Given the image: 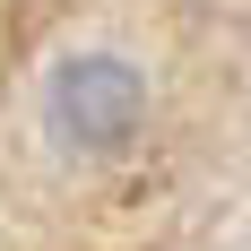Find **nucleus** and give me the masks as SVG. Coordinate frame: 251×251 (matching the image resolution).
<instances>
[{
    "mask_svg": "<svg viewBox=\"0 0 251 251\" xmlns=\"http://www.w3.org/2000/svg\"><path fill=\"white\" fill-rule=\"evenodd\" d=\"M139 104H148V87H139V70L130 61H104V52H78V61H61L52 70V130L70 139V148L104 156V148H122L130 130H139Z\"/></svg>",
    "mask_w": 251,
    "mask_h": 251,
    "instance_id": "f257e3e1",
    "label": "nucleus"
}]
</instances>
